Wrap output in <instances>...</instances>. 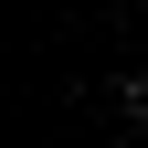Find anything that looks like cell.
Masks as SVG:
<instances>
[{
  "label": "cell",
  "mask_w": 148,
  "mask_h": 148,
  "mask_svg": "<svg viewBox=\"0 0 148 148\" xmlns=\"http://www.w3.org/2000/svg\"><path fill=\"white\" fill-rule=\"evenodd\" d=\"M116 106H127V116L148 127V64H138V74H127V85H116Z\"/></svg>",
  "instance_id": "1"
}]
</instances>
